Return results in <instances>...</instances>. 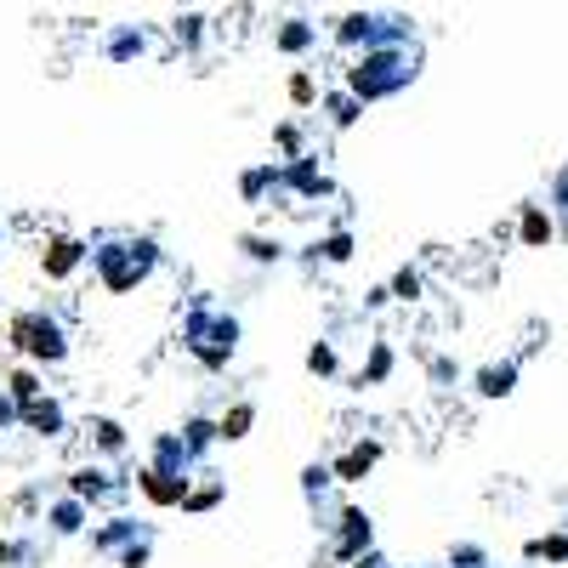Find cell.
<instances>
[{
	"label": "cell",
	"mask_w": 568,
	"mask_h": 568,
	"mask_svg": "<svg viewBox=\"0 0 568 568\" xmlns=\"http://www.w3.org/2000/svg\"><path fill=\"white\" fill-rule=\"evenodd\" d=\"M18 421V398H12V392H0V426H12Z\"/></svg>",
	"instance_id": "obj_23"
},
{
	"label": "cell",
	"mask_w": 568,
	"mask_h": 568,
	"mask_svg": "<svg viewBox=\"0 0 568 568\" xmlns=\"http://www.w3.org/2000/svg\"><path fill=\"white\" fill-rule=\"evenodd\" d=\"M211 438H216L211 421H188V426H182V444H188V455H205V449H211Z\"/></svg>",
	"instance_id": "obj_13"
},
{
	"label": "cell",
	"mask_w": 568,
	"mask_h": 568,
	"mask_svg": "<svg viewBox=\"0 0 568 568\" xmlns=\"http://www.w3.org/2000/svg\"><path fill=\"white\" fill-rule=\"evenodd\" d=\"M216 500H222V483H188V500H182V506H188V512H205V506H216Z\"/></svg>",
	"instance_id": "obj_15"
},
{
	"label": "cell",
	"mask_w": 568,
	"mask_h": 568,
	"mask_svg": "<svg viewBox=\"0 0 568 568\" xmlns=\"http://www.w3.org/2000/svg\"><path fill=\"white\" fill-rule=\"evenodd\" d=\"M12 347L40 358V364H63V358H69V336H63V324H57L46 307H29V313L12 319Z\"/></svg>",
	"instance_id": "obj_3"
},
{
	"label": "cell",
	"mask_w": 568,
	"mask_h": 568,
	"mask_svg": "<svg viewBox=\"0 0 568 568\" xmlns=\"http://www.w3.org/2000/svg\"><path fill=\"white\" fill-rule=\"evenodd\" d=\"M80 262H86V245H80V239H57V245L46 250V279H69Z\"/></svg>",
	"instance_id": "obj_9"
},
{
	"label": "cell",
	"mask_w": 568,
	"mask_h": 568,
	"mask_svg": "<svg viewBox=\"0 0 568 568\" xmlns=\"http://www.w3.org/2000/svg\"><path fill=\"white\" fill-rule=\"evenodd\" d=\"M154 472H171V478H188V466H194V455H188V444H182V432H160L154 438Z\"/></svg>",
	"instance_id": "obj_6"
},
{
	"label": "cell",
	"mask_w": 568,
	"mask_h": 568,
	"mask_svg": "<svg viewBox=\"0 0 568 568\" xmlns=\"http://www.w3.org/2000/svg\"><path fill=\"white\" fill-rule=\"evenodd\" d=\"M80 523H86V500H57V506H52V529L57 534H80Z\"/></svg>",
	"instance_id": "obj_12"
},
{
	"label": "cell",
	"mask_w": 568,
	"mask_h": 568,
	"mask_svg": "<svg viewBox=\"0 0 568 568\" xmlns=\"http://www.w3.org/2000/svg\"><path fill=\"white\" fill-rule=\"evenodd\" d=\"M86 262L97 273L108 296H125V290H137L154 267H160V245L154 239H137V233H103V239H91L86 245Z\"/></svg>",
	"instance_id": "obj_1"
},
{
	"label": "cell",
	"mask_w": 568,
	"mask_h": 568,
	"mask_svg": "<svg viewBox=\"0 0 568 568\" xmlns=\"http://www.w3.org/2000/svg\"><path fill=\"white\" fill-rule=\"evenodd\" d=\"M387 370H392V353H387V347H375V353H370V370H364V375H370V381H381Z\"/></svg>",
	"instance_id": "obj_21"
},
{
	"label": "cell",
	"mask_w": 568,
	"mask_h": 568,
	"mask_svg": "<svg viewBox=\"0 0 568 568\" xmlns=\"http://www.w3.org/2000/svg\"><path fill=\"white\" fill-rule=\"evenodd\" d=\"M392 290H398V296H404V302H409V296L421 290V279H415V273H398V284H392Z\"/></svg>",
	"instance_id": "obj_24"
},
{
	"label": "cell",
	"mask_w": 568,
	"mask_h": 568,
	"mask_svg": "<svg viewBox=\"0 0 568 568\" xmlns=\"http://www.w3.org/2000/svg\"><path fill=\"white\" fill-rule=\"evenodd\" d=\"M137 489L154 500V506H182V500H188V478H171V472H154V466H142Z\"/></svg>",
	"instance_id": "obj_5"
},
{
	"label": "cell",
	"mask_w": 568,
	"mask_h": 568,
	"mask_svg": "<svg viewBox=\"0 0 568 568\" xmlns=\"http://www.w3.org/2000/svg\"><path fill=\"white\" fill-rule=\"evenodd\" d=\"M250 421H256V409H250V404H233L228 415L216 421V438H228V444H239V438L250 432Z\"/></svg>",
	"instance_id": "obj_11"
},
{
	"label": "cell",
	"mask_w": 568,
	"mask_h": 568,
	"mask_svg": "<svg viewBox=\"0 0 568 568\" xmlns=\"http://www.w3.org/2000/svg\"><path fill=\"white\" fill-rule=\"evenodd\" d=\"M245 245H250V256H256V262H279V256H284V250L267 245V239H245Z\"/></svg>",
	"instance_id": "obj_22"
},
{
	"label": "cell",
	"mask_w": 568,
	"mask_h": 568,
	"mask_svg": "<svg viewBox=\"0 0 568 568\" xmlns=\"http://www.w3.org/2000/svg\"><path fill=\"white\" fill-rule=\"evenodd\" d=\"M523 239H529V245H540V239H551V222L540 211H529V222H523Z\"/></svg>",
	"instance_id": "obj_19"
},
{
	"label": "cell",
	"mask_w": 568,
	"mask_h": 568,
	"mask_svg": "<svg viewBox=\"0 0 568 568\" xmlns=\"http://www.w3.org/2000/svg\"><path fill=\"white\" fill-rule=\"evenodd\" d=\"M18 421L29 426V432H40V438H63V432H69V415H63L57 398H29V404H18Z\"/></svg>",
	"instance_id": "obj_4"
},
{
	"label": "cell",
	"mask_w": 568,
	"mask_h": 568,
	"mask_svg": "<svg viewBox=\"0 0 568 568\" xmlns=\"http://www.w3.org/2000/svg\"><path fill=\"white\" fill-rule=\"evenodd\" d=\"M364 546H370V517L358 506H347L336 523V557H364Z\"/></svg>",
	"instance_id": "obj_7"
},
{
	"label": "cell",
	"mask_w": 568,
	"mask_h": 568,
	"mask_svg": "<svg viewBox=\"0 0 568 568\" xmlns=\"http://www.w3.org/2000/svg\"><path fill=\"white\" fill-rule=\"evenodd\" d=\"M324 256H330V262H347V256H353V239H347V233H336V239H324Z\"/></svg>",
	"instance_id": "obj_20"
},
{
	"label": "cell",
	"mask_w": 568,
	"mask_h": 568,
	"mask_svg": "<svg viewBox=\"0 0 568 568\" xmlns=\"http://www.w3.org/2000/svg\"><path fill=\"white\" fill-rule=\"evenodd\" d=\"M182 341H188V353H194L205 370H222V364L233 358V347H239V319L222 313V307L199 302L194 313L182 319Z\"/></svg>",
	"instance_id": "obj_2"
},
{
	"label": "cell",
	"mask_w": 568,
	"mask_h": 568,
	"mask_svg": "<svg viewBox=\"0 0 568 568\" xmlns=\"http://www.w3.org/2000/svg\"><path fill=\"white\" fill-rule=\"evenodd\" d=\"M375 455H381L375 444H358L353 455H341V461L330 466V472H336V483H358V478H364V472L375 466Z\"/></svg>",
	"instance_id": "obj_10"
},
{
	"label": "cell",
	"mask_w": 568,
	"mask_h": 568,
	"mask_svg": "<svg viewBox=\"0 0 568 568\" xmlns=\"http://www.w3.org/2000/svg\"><path fill=\"white\" fill-rule=\"evenodd\" d=\"M6 392H12L18 404H29V398H40V381H35V375H29V370H18V375H12V387H6Z\"/></svg>",
	"instance_id": "obj_17"
},
{
	"label": "cell",
	"mask_w": 568,
	"mask_h": 568,
	"mask_svg": "<svg viewBox=\"0 0 568 568\" xmlns=\"http://www.w3.org/2000/svg\"><path fill=\"white\" fill-rule=\"evenodd\" d=\"M120 489H125V483H108L103 466H80V472L69 478V495L74 500H114Z\"/></svg>",
	"instance_id": "obj_8"
},
{
	"label": "cell",
	"mask_w": 568,
	"mask_h": 568,
	"mask_svg": "<svg viewBox=\"0 0 568 568\" xmlns=\"http://www.w3.org/2000/svg\"><path fill=\"white\" fill-rule=\"evenodd\" d=\"M307 370H313V375H330V370H336V353H330V347L319 341V347L307 353Z\"/></svg>",
	"instance_id": "obj_18"
},
{
	"label": "cell",
	"mask_w": 568,
	"mask_h": 568,
	"mask_svg": "<svg viewBox=\"0 0 568 568\" xmlns=\"http://www.w3.org/2000/svg\"><path fill=\"white\" fill-rule=\"evenodd\" d=\"M478 392H489V398L512 392V364H500V370H483V375H478Z\"/></svg>",
	"instance_id": "obj_14"
},
{
	"label": "cell",
	"mask_w": 568,
	"mask_h": 568,
	"mask_svg": "<svg viewBox=\"0 0 568 568\" xmlns=\"http://www.w3.org/2000/svg\"><path fill=\"white\" fill-rule=\"evenodd\" d=\"M91 432H97V444H103L108 455H120V449H125V432L114 421H91Z\"/></svg>",
	"instance_id": "obj_16"
}]
</instances>
